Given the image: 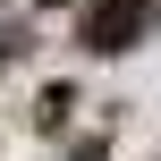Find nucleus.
<instances>
[{
  "label": "nucleus",
  "mask_w": 161,
  "mask_h": 161,
  "mask_svg": "<svg viewBox=\"0 0 161 161\" xmlns=\"http://www.w3.org/2000/svg\"><path fill=\"white\" fill-rule=\"evenodd\" d=\"M153 25H161V0H85L76 42H85L93 59H119V51H136Z\"/></svg>",
  "instance_id": "nucleus-1"
},
{
  "label": "nucleus",
  "mask_w": 161,
  "mask_h": 161,
  "mask_svg": "<svg viewBox=\"0 0 161 161\" xmlns=\"http://www.w3.org/2000/svg\"><path fill=\"white\" fill-rule=\"evenodd\" d=\"M68 110H76V93H68V85H51V93H42V127H59Z\"/></svg>",
  "instance_id": "nucleus-2"
},
{
  "label": "nucleus",
  "mask_w": 161,
  "mask_h": 161,
  "mask_svg": "<svg viewBox=\"0 0 161 161\" xmlns=\"http://www.w3.org/2000/svg\"><path fill=\"white\" fill-rule=\"evenodd\" d=\"M68 161H102V144H76V153H68Z\"/></svg>",
  "instance_id": "nucleus-3"
}]
</instances>
